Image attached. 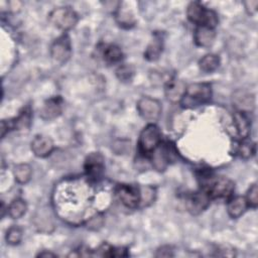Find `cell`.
Segmentation results:
<instances>
[{
    "mask_svg": "<svg viewBox=\"0 0 258 258\" xmlns=\"http://www.w3.org/2000/svg\"><path fill=\"white\" fill-rule=\"evenodd\" d=\"M199 178L201 188L207 191L211 199H228L235 189L234 182L224 176H215L210 172H204Z\"/></svg>",
    "mask_w": 258,
    "mask_h": 258,
    "instance_id": "obj_1",
    "label": "cell"
},
{
    "mask_svg": "<svg viewBox=\"0 0 258 258\" xmlns=\"http://www.w3.org/2000/svg\"><path fill=\"white\" fill-rule=\"evenodd\" d=\"M212 88L208 83H195L186 87L185 93L179 102L184 108H194L211 100Z\"/></svg>",
    "mask_w": 258,
    "mask_h": 258,
    "instance_id": "obj_2",
    "label": "cell"
},
{
    "mask_svg": "<svg viewBox=\"0 0 258 258\" xmlns=\"http://www.w3.org/2000/svg\"><path fill=\"white\" fill-rule=\"evenodd\" d=\"M186 15L190 22L198 25L215 28L219 22L218 15L214 10L207 9L200 2H191L187 6Z\"/></svg>",
    "mask_w": 258,
    "mask_h": 258,
    "instance_id": "obj_3",
    "label": "cell"
},
{
    "mask_svg": "<svg viewBox=\"0 0 258 258\" xmlns=\"http://www.w3.org/2000/svg\"><path fill=\"white\" fill-rule=\"evenodd\" d=\"M160 142L161 133L159 128L155 124L150 123L140 132L138 139L139 151L145 155H150L157 148Z\"/></svg>",
    "mask_w": 258,
    "mask_h": 258,
    "instance_id": "obj_4",
    "label": "cell"
},
{
    "mask_svg": "<svg viewBox=\"0 0 258 258\" xmlns=\"http://www.w3.org/2000/svg\"><path fill=\"white\" fill-rule=\"evenodd\" d=\"M48 19L56 28L67 31L77 24L78 14L71 7H58L50 11Z\"/></svg>",
    "mask_w": 258,
    "mask_h": 258,
    "instance_id": "obj_5",
    "label": "cell"
},
{
    "mask_svg": "<svg viewBox=\"0 0 258 258\" xmlns=\"http://www.w3.org/2000/svg\"><path fill=\"white\" fill-rule=\"evenodd\" d=\"M121 203L130 209L140 206V187L134 184H118L115 189Z\"/></svg>",
    "mask_w": 258,
    "mask_h": 258,
    "instance_id": "obj_6",
    "label": "cell"
},
{
    "mask_svg": "<svg viewBox=\"0 0 258 258\" xmlns=\"http://www.w3.org/2000/svg\"><path fill=\"white\" fill-rule=\"evenodd\" d=\"M85 172L90 180L98 181L104 173L105 163L104 157L99 152L90 153L85 160Z\"/></svg>",
    "mask_w": 258,
    "mask_h": 258,
    "instance_id": "obj_7",
    "label": "cell"
},
{
    "mask_svg": "<svg viewBox=\"0 0 258 258\" xmlns=\"http://www.w3.org/2000/svg\"><path fill=\"white\" fill-rule=\"evenodd\" d=\"M161 110L160 102L150 97H142L137 103L139 115L147 121H156L161 114Z\"/></svg>",
    "mask_w": 258,
    "mask_h": 258,
    "instance_id": "obj_8",
    "label": "cell"
},
{
    "mask_svg": "<svg viewBox=\"0 0 258 258\" xmlns=\"http://www.w3.org/2000/svg\"><path fill=\"white\" fill-rule=\"evenodd\" d=\"M72 53L71 40L67 34L56 38L50 46V55L55 62L66 63Z\"/></svg>",
    "mask_w": 258,
    "mask_h": 258,
    "instance_id": "obj_9",
    "label": "cell"
},
{
    "mask_svg": "<svg viewBox=\"0 0 258 258\" xmlns=\"http://www.w3.org/2000/svg\"><path fill=\"white\" fill-rule=\"evenodd\" d=\"M211 200L212 199L210 198L209 194L201 188V190L192 192L186 197L185 206L188 212L197 215L203 212L210 205Z\"/></svg>",
    "mask_w": 258,
    "mask_h": 258,
    "instance_id": "obj_10",
    "label": "cell"
},
{
    "mask_svg": "<svg viewBox=\"0 0 258 258\" xmlns=\"http://www.w3.org/2000/svg\"><path fill=\"white\" fill-rule=\"evenodd\" d=\"M54 148L51 138L45 135H36L31 141V150L37 157L48 156Z\"/></svg>",
    "mask_w": 258,
    "mask_h": 258,
    "instance_id": "obj_11",
    "label": "cell"
},
{
    "mask_svg": "<svg viewBox=\"0 0 258 258\" xmlns=\"http://www.w3.org/2000/svg\"><path fill=\"white\" fill-rule=\"evenodd\" d=\"M186 90V86L183 81L170 79L165 86V96L168 101L172 103L180 102Z\"/></svg>",
    "mask_w": 258,
    "mask_h": 258,
    "instance_id": "obj_12",
    "label": "cell"
},
{
    "mask_svg": "<svg viewBox=\"0 0 258 258\" xmlns=\"http://www.w3.org/2000/svg\"><path fill=\"white\" fill-rule=\"evenodd\" d=\"M215 37H216L215 29L208 26H203V25H198L194 34V39L196 44L202 47L211 46L215 41Z\"/></svg>",
    "mask_w": 258,
    "mask_h": 258,
    "instance_id": "obj_13",
    "label": "cell"
},
{
    "mask_svg": "<svg viewBox=\"0 0 258 258\" xmlns=\"http://www.w3.org/2000/svg\"><path fill=\"white\" fill-rule=\"evenodd\" d=\"M60 113H61V99L59 97H54L47 100L43 104L40 110V116L45 120L53 119L57 117Z\"/></svg>",
    "mask_w": 258,
    "mask_h": 258,
    "instance_id": "obj_14",
    "label": "cell"
},
{
    "mask_svg": "<svg viewBox=\"0 0 258 258\" xmlns=\"http://www.w3.org/2000/svg\"><path fill=\"white\" fill-rule=\"evenodd\" d=\"M247 208H248V204H247L245 197L237 196V197L232 198L229 201L228 206H227V211L231 218L237 219L245 213Z\"/></svg>",
    "mask_w": 258,
    "mask_h": 258,
    "instance_id": "obj_15",
    "label": "cell"
},
{
    "mask_svg": "<svg viewBox=\"0 0 258 258\" xmlns=\"http://www.w3.org/2000/svg\"><path fill=\"white\" fill-rule=\"evenodd\" d=\"M233 120H234V124L236 126V130L238 132V135L244 139L247 138L249 133H250V121L246 115L245 112H236L233 116Z\"/></svg>",
    "mask_w": 258,
    "mask_h": 258,
    "instance_id": "obj_16",
    "label": "cell"
},
{
    "mask_svg": "<svg viewBox=\"0 0 258 258\" xmlns=\"http://www.w3.org/2000/svg\"><path fill=\"white\" fill-rule=\"evenodd\" d=\"M102 55L107 63H116L123 58V52L121 48L116 44H107L103 48Z\"/></svg>",
    "mask_w": 258,
    "mask_h": 258,
    "instance_id": "obj_17",
    "label": "cell"
},
{
    "mask_svg": "<svg viewBox=\"0 0 258 258\" xmlns=\"http://www.w3.org/2000/svg\"><path fill=\"white\" fill-rule=\"evenodd\" d=\"M161 52H162V39L159 35L155 34L152 41L149 43V45L147 46L144 52V57L148 60L153 61L158 59Z\"/></svg>",
    "mask_w": 258,
    "mask_h": 258,
    "instance_id": "obj_18",
    "label": "cell"
},
{
    "mask_svg": "<svg viewBox=\"0 0 258 258\" xmlns=\"http://www.w3.org/2000/svg\"><path fill=\"white\" fill-rule=\"evenodd\" d=\"M31 173H32L31 166L27 163H19V164L15 165V167L13 169V174H14L15 180L21 184L26 183L30 180Z\"/></svg>",
    "mask_w": 258,
    "mask_h": 258,
    "instance_id": "obj_19",
    "label": "cell"
},
{
    "mask_svg": "<svg viewBox=\"0 0 258 258\" xmlns=\"http://www.w3.org/2000/svg\"><path fill=\"white\" fill-rule=\"evenodd\" d=\"M26 210H27V205H26L25 201L20 198H17V199H14L9 204L7 212H8V215L10 216V218L19 219L26 213Z\"/></svg>",
    "mask_w": 258,
    "mask_h": 258,
    "instance_id": "obj_20",
    "label": "cell"
},
{
    "mask_svg": "<svg viewBox=\"0 0 258 258\" xmlns=\"http://www.w3.org/2000/svg\"><path fill=\"white\" fill-rule=\"evenodd\" d=\"M220 64V57L217 54L209 53L203 56L199 61L200 69L205 73H212L218 69Z\"/></svg>",
    "mask_w": 258,
    "mask_h": 258,
    "instance_id": "obj_21",
    "label": "cell"
},
{
    "mask_svg": "<svg viewBox=\"0 0 258 258\" xmlns=\"http://www.w3.org/2000/svg\"><path fill=\"white\" fill-rule=\"evenodd\" d=\"M240 96L235 97V103L239 111L247 113L248 111L252 110L254 107V98L253 96L246 94L244 92H240Z\"/></svg>",
    "mask_w": 258,
    "mask_h": 258,
    "instance_id": "obj_22",
    "label": "cell"
},
{
    "mask_svg": "<svg viewBox=\"0 0 258 258\" xmlns=\"http://www.w3.org/2000/svg\"><path fill=\"white\" fill-rule=\"evenodd\" d=\"M116 20L118 24L122 27L129 28L135 24L134 15L128 9L118 8L116 12Z\"/></svg>",
    "mask_w": 258,
    "mask_h": 258,
    "instance_id": "obj_23",
    "label": "cell"
},
{
    "mask_svg": "<svg viewBox=\"0 0 258 258\" xmlns=\"http://www.w3.org/2000/svg\"><path fill=\"white\" fill-rule=\"evenodd\" d=\"M237 152L243 158H250L256 152V145L251 140H247L246 138H244L238 145Z\"/></svg>",
    "mask_w": 258,
    "mask_h": 258,
    "instance_id": "obj_24",
    "label": "cell"
},
{
    "mask_svg": "<svg viewBox=\"0 0 258 258\" xmlns=\"http://www.w3.org/2000/svg\"><path fill=\"white\" fill-rule=\"evenodd\" d=\"M22 236H23L22 228L17 225H13L7 230L5 239L9 245L14 246V245H17L20 243V241L22 240Z\"/></svg>",
    "mask_w": 258,
    "mask_h": 258,
    "instance_id": "obj_25",
    "label": "cell"
},
{
    "mask_svg": "<svg viewBox=\"0 0 258 258\" xmlns=\"http://www.w3.org/2000/svg\"><path fill=\"white\" fill-rule=\"evenodd\" d=\"M140 187V205L142 207H147L153 203L155 200L156 191L155 188L149 185H142Z\"/></svg>",
    "mask_w": 258,
    "mask_h": 258,
    "instance_id": "obj_26",
    "label": "cell"
},
{
    "mask_svg": "<svg viewBox=\"0 0 258 258\" xmlns=\"http://www.w3.org/2000/svg\"><path fill=\"white\" fill-rule=\"evenodd\" d=\"M134 73V68L130 64H122L116 70V76L122 82L130 81L133 78Z\"/></svg>",
    "mask_w": 258,
    "mask_h": 258,
    "instance_id": "obj_27",
    "label": "cell"
},
{
    "mask_svg": "<svg viewBox=\"0 0 258 258\" xmlns=\"http://www.w3.org/2000/svg\"><path fill=\"white\" fill-rule=\"evenodd\" d=\"M86 223H87V227L90 230H99L104 224V218L102 213L100 212L95 213L86 221Z\"/></svg>",
    "mask_w": 258,
    "mask_h": 258,
    "instance_id": "obj_28",
    "label": "cell"
},
{
    "mask_svg": "<svg viewBox=\"0 0 258 258\" xmlns=\"http://www.w3.org/2000/svg\"><path fill=\"white\" fill-rule=\"evenodd\" d=\"M245 199L247 201L248 207H252L254 209L257 207V205H258V188H257L256 183H254L250 186Z\"/></svg>",
    "mask_w": 258,
    "mask_h": 258,
    "instance_id": "obj_29",
    "label": "cell"
},
{
    "mask_svg": "<svg viewBox=\"0 0 258 258\" xmlns=\"http://www.w3.org/2000/svg\"><path fill=\"white\" fill-rule=\"evenodd\" d=\"M172 248L170 246H162L160 247L156 253L155 256L156 257H172L173 256V252H172Z\"/></svg>",
    "mask_w": 258,
    "mask_h": 258,
    "instance_id": "obj_30",
    "label": "cell"
},
{
    "mask_svg": "<svg viewBox=\"0 0 258 258\" xmlns=\"http://www.w3.org/2000/svg\"><path fill=\"white\" fill-rule=\"evenodd\" d=\"M244 4H245V8L249 14H254L257 11L258 1H256V0L255 1H247Z\"/></svg>",
    "mask_w": 258,
    "mask_h": 258,
    "instance_id": "obj_31",
    "label": "cell"
},
{
    "mask_svg": "<svg viewBox=\"0 0 258 258\" xmlns=\"http://www.w3.org/2000/svg\"><path fill=\"white\" fill-rule=\"evenodd\" d=\"M38 257H55L56 255L51 253V252H47V251H43V252H40L38 255Z\"/></svg>",
    "mask_w": 258,
    "mask_h": 258,
    "instance_id": "obj_32",
    "label": "cell"
}]
</instances>
